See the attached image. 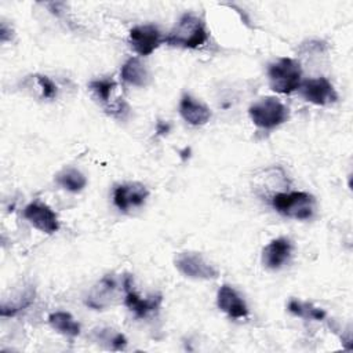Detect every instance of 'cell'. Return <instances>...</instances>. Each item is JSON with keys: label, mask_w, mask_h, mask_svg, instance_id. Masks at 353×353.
<instances>
[{"label": "cell", "mask_w": 353, "mask_h": 353, "mask_svg": "<svg viewBox=\"0 0 353 353\" xmlns=\"http://www.w3.org/2000/svg\"><path fill=\"white\" fill-rule=\"evenodd\" d=\"M117 281L112 276L102 277L97 285L91 290L90 295L87 296V306L92 309H102L110 303V301L114 298L117 291Z\"/></svg>", "instance_id": "14"}, {"label": "cell", "mask_w": 353, "mask_h": 353, "mask_svg": "<svg viewBox=\"0 0 353 353\" xmlns=\"http://www.w3.org/2000/svg\"><path fill=\"white\" fill-rule=\"evenodd\" d=\"M120 74L125 83L135 85V87H145V85H148V83L150 80L149 70L141 62V59L135 58V57L130 58L124 62V65L121 66Z\"/></svg>", "instance_id": "15"}, {"label": "cell", "mask_w": 353, "mask_h": 353, "mask_svg": "<svg viewBox=\"0 0 353 353\" xmlns=\"http://www.w3.org/2000/svg\"><path fill=\"white\" fill-rule=\"evenodd\" d=\"M10 32H11V29H8L4 23H1V28H0V40H1L3 43L11 39L12 34H10Z\"/></svg>", "instance_id": "23"}, {"label": "cell", "mask_w": 353, "mask_h": 353, "mask_svg": "<svg viewBox=\"0 0 353 353\" xmlns=\"http://www.w3.org/2000/svg\"><path fill=\"white\" fill-rule=\"evenodd\" d=\"M161 43L164 37L154 25H139L130 30V44L138 55H150Z\"/></svg>", "instance_id": "7"}, {"label": "cell", "mask_w": 353, "mask_h": 353, "mask_svg": "<svg viewBox=\"0 0 353 353\" xmlns=\"http://www.w3.org/2000/svg\"><path fill=\"white\" fill-rule=\"evenodd\" d=\"M90 88L98 99H101L103 103H108L110 101V95H112L113 90L116 88V81L112 79L92 80L90 83Z\"/></svg>", "instance_id": "20"}, {"label": "cell", "mask_w": 353, "mask_h": 353, "mask_svg": "<svg viewBox=\"0 0 353 353\" xmlns=\"http://www.w3.org/2000/svg\"><path fill=\"white\" fill-rule=\"evenodd\" d=\"M248 114L251 121L263 130H273L290 119L288 108L274 97H265L254 102Z\"/></svg>", "instance_id": "3"}, {"label": "cell", "mask_w": 353, "mask_h": 353, "mask_svg": "<svg viewBox=\"0 0 353 353\" xmlns=\"http://www.w3.org/2000/svg\"><path fill=\"white\" fill-rule=\"evenodd\" d=\"M269 85L279 94H291L302 83V69L294 58H280L268 68Z\"/></svg>", "instance_id": "2"}, {"label": "cell", "mask_w": 353, "mask_h": 353, "mask_svg": "<svg viewBox=\"0 0 353 353\" xmlns=\"http://www.w3.org/2000/svg\"><path fill=\"white\" fill-rule=\"evenodd\" d=\"M98 341L99 342H109V347L113 349V350H121L127 345L125 336L120 332H116L114 330H110V328L99 330Z\"/></svg>", "instance_id": "21"}, {"label": "cell", "mask_w": 353, "mask_h": 353, "mask_svg": "<svg viewBox=\"0 0 353 353\" xmlns=\"http://www.w3.org/2000/svg\"><path fill=\"white\" fill-rule=\"evenodd\" d=\"M50 325L65 336H77L80 334V324L68 312H54L48 316Z\"/></svg>", "instance_id": "16"}, {"label": "cell", "mask_w": 353, "mask_h": 353, "mask_svg": "<svg viewBox=\"0 0 353 353\" xmlns=\"http://www.w3.org/2000/svg\"><path fill=\"white\" fill-rule=\"evenodd\" d=\"M301 95L310 103L325 106L330 103L336 102L338 94L331 84V81L325 77H314V79H306L299 85Z\"/></svg>", "instance_id": "6"}, {"label": "cell", "mask_w": 353, "mask_h": 353, "mask_svg": "<svg viewBox=\"0 0 353 353\" xmlns=\"http://www.w3.org/2000/svg\"><path fill=\"white\" fill-rule=\"evenodd\" d=\"M179 113L190 125H204L211 119V110L207 105L197 101L189 94H185L179 102Z\"/></svg>", "instance_id": "13"}, {"label": "cell", "mask_w": 353, "mask_h": 353, "mask_svg": "<svg viewBox=\"0 0 353 353\" xmlns=\"http://www.w3.org/2000/svg\"><path fill=\"white\" fill-rule=\"evenodd\" d=\"M57 183L65 190L77 193L83 190L87 185V178L76 168H65L55 176Z\"/></svg>", "instance_id": "17"}, {"label": "cell", "mask_w": 353, "mask_h": 353, "mask_svg": "<svg viewBox=\"0 0 353 353\" xmlns=\"http://www.w3.org/2000/svg\"><path fill=\"white\" fill-rule=\"evenodd\" d=\"M168 130H170V125H168L167 123L164 124V123L160 121V123L157 124V132H159V134H167Z\"/></svg>", "instance_id": "24"}, {"label": "cell", "mask_w": 353, "mask_h": 353, "mask_svg": "<svg viewBox=\"0 0 353 353\" xmlns=\"http://www.w3.org/2000/svg\"><path fill=\"white\" fill-rule=\"evenodd\" d=\"M33 299H34V290L26 288L17 299H14L11 302L3 301L1 306H0V314L3 317L15 316L18 312H21L25 307H28L33 302Z\"/></svg>", "instance_id": "18"}, {"label": "cell", "mask_w": 353, "mask_h": 353, "mask_svg": "<svg viewBox=\"0 0 353 353\" xmlns=\"http://www.w3.org/2000/svg\"><path fill=\"white\" fill-rule=\"evenodd\" d=\"M149 196V190L139 182H128L114 188L113 203L120 211H128L130 208L141 207Z\"/></svg>", "instance_id": "9"}, {"label": "cell", "mask_w": 353, "mask_h": 353, "mask_svg": "<svg viewBox=\"0 0 353 353\" xmlns=\"http://www.w3.org/2000/svg\"><path fill=\"white\" fill-rule=\"evenodd\" d=\"M123 290L125 292L124 305L137 316V317H146L149 313L159 309L161 303V295H152L149 298H141L132 290V279L131 276H125L123 280Z\"/></svg>", "instance_id": "10"}, {"label": "cell", "mask_w": 353, "mask_h": 353, "mask_svg": "<svg viewBox=\"0 0 353 353\" xmlns=\"http://www.w3.org/2000/svg\"><path fill=\"white\" fill-rule=\"evenodd\" d=\"M292 251L291 241L285 237L272 240L262 251V263L268 269H280L290 258Z\"/></svg>", "instance_id": "12"}, {"label": "cell", "mask_w": 353, "mask_h": 353, "mask_svg": "<svg viewBox=\"0 0 353 353\" xmlns=\"http://www.w3.org/2000/svg\"><path fill=\"white\" fill-rule=\"evenodd\" d=\"M272 205L284 216L303 221L312 218L316 200L306 192H287L276 193L272 197Z\"/></svg>", "instance_id": "4"}, {"label": "cell", "mask_w": 353, "mask_h": 353, "mask_svg": "<svg viewBox=\"0 0 353 353\" xmlns=\"http://www.w3.org/2000/svg\"><path fill=\"white\" fill-rule=\"evenodd\" d=\"M216 305L223 313H226L232 319H244L248 316V307L244 299L230 285L223 284L218 290Z\"/></svg>", "instance_id": "11"}, {"label": "cell", "mask_w": 353, "mask_h": 353, "mask_svg": "<svg viewBox=\"0 0 353 353\" xmlns=\"http://www.w3.org/2000/svg\"><path fill=\"white\" fill-rule=\"evenodd\" d=\"M175 268L179 273L189 279H199V280H212L216 279L219 272L218 269L211 265L201 254L199 252H179L175 256Z\"/></svg>", "instance_id": "5"}, {"label": "cell", "mask_w": 353, "mask_h": 353, "mask_svg": "<svg viewBox=\"0 0 353 353\" xmlns=\"http://www.w3.org/2000/svg\"><path fill=\"white\" fill-rule=\"evenodd\" d=\"M288 310L302 319H309V320H324L325 319V312L320 307H316L310 303L301 302L296 299H291L288 302Z\"/></svg>", "instance_id": "19"}, {"label": "cell", "mask_w": 353, "mask_h": 353, "mask_svg": "<svg viewBox=\"0 0 353 353\" xmlns=\"http://www.w3.org/2000/svg\"><path fill=\"white\" fill-rule=\"evenodd\" d=\"M207 40L208 33L204 22L193 14L182 15L172 30L164 37V43L168 46L182 48H199Z\"/></svg>", "instance_id": "1"}, {"label": "cell", "mask_w": 353, "mask_h": 353, "mask_svg": "<svg viewBox=\"0 0 353 353\" xmlns=\"http://www.w3.org/2000/svg\"><path fill=\"white\" fill-rule=\"evenodd\" d=\"M23 216L29 221L30 225L43 233L52 234L59 229L57 214L41 201H33L28 204L23 210Z\"/></svg>", "instance_id": "8"}, {"label": "cell", "mask_w": 353, "mask_h": 353, "mask_svg": "<svg viewBox=\"0 0 353 353\" xmlns=\"http://www.w3.org/2000/svg\"><path fill=\"white\" fill-rule=\"evenodd\" d=\"M36 81L41 90V95L47 99H54L57 97V85L55 83L47 77V76H43V74H36Z\"/></svg>", "instance_id": "22"}]
</instances>
